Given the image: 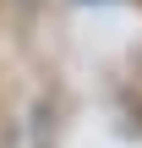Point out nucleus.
<instances>
[{
	"instance_id": "f257e3e1",
	"label": "nucleus",
	"mask_w": 142,
	"mask_h": 148,
	"mask_svg": "<svg viewBox=\"0 0 142 148\" xmlns=\"http://www.w3.org/2000/svg\"><path fill=\"white\" fill-rule=\"evenodd\" d=\"M49 137H55L49 104H44V99H27V104L16 110V121L5 126V143L0 148H49Z\"/></svg>"
}]
</instances>
